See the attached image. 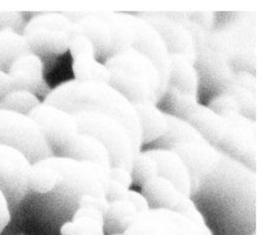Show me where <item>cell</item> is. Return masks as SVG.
<instances>
[{"label":"cell","mask_w":263,"mask_h":235,"mask_svg":"<svg viewBox=\"0 0 263 235\" xmlns=\"http://www.w3.org/2000/svg\"><path fill=\"white\" fill-rule=\"evenodd\" d=\"M0 145L23 153L34 164L53 156L36 122L29 116L0 109Z\"/></svg>","instance_id":"3957f363"},{"label":"cell","mask_w":263,"mask_h":235,"mask_svg":"<svg viewBox=\"0 0 263 235\" xmlns=\"http://www.w3.org/2000/svg\"><path fill=\"white\" fill-rule=\"evenodd\" d=\"M136 115L139 118L140 132L142 131L143 139L145 141L153 140L165 131V118L161 112H159L154 105L149 101L139 102L136 105Z\"/></svg>","instance_id":"9a60e30c"},{"label":"cell","mask_w":263,"mask_h":235,"mask_svg":"<svg viewBox=\"0 0 263 235\" xmlns=\"http://www.w3.org/2000/svg\"><path fill=\"white\" fill-rule=\"evenodd\" d=\"M190 198L212 235H256V179L241 164L219 160Z\"/></svg>","instance_id":"6da1fadb"},{"label":"cell","mask_w":263,"mask_h":235,"mask_svg":"<svg viewBox=\"0 0 263 235\" xmlns=\"http://www.w3.org/2000/svg\"><path fill=\"white\" fill-rule=\"evenodd\" d=\"M73 73L80 82H108L111 73L103 65L99 64L95 57H84L73 60Z\"/></svg>","instance_id":"ac0fdd59"},{"label":"cell","mask_w":263,"mask_h":235,"mask_svg":"<svg viewBox=\"0 0 263 235\" xmlns=\"http://www.w3.org/2000/svg\"><path fill=\"white\" fill-rule=\"evenodd\" d=\"M23 24L21 13L15 11H0V30L10 28L18 32Z\"/></svg>","instance_id":"603a6c76"},{"label":"cell","mask_w":263,"mask_h":235,"mask_svg":"<svg viewBox=\"0 0 263 235\" xmlns=\"http://www.w3.org/2000/svg\"><path fill=\"white\" fill-rule=\"evenodd\" d=\"M125 233L129 235H180L178 214L172 210L148 209L137 217Z\"/></svg>","instance_id":"30bf717a"},{"label":"cell","mask_w":263,"mask_h":235,"mask_svg":"<svg viewBox=\"0 0 263 235\" xmlns=\"http://www.w3.org/2000/svg\"><path fill=\"white\" fill-rule=\"evenodd\" d=\"M43 71L44 65L40 56L30 51L21 54L7 72L12 90H26L45 99L50 90L44 80Z\"/></svg>","instance_id":"9c48e42d"},{"label":"cell","mask_w":263,"mask_h":235,"mask_svg":"<svg viewBox=\"0 0 263 235\" xmlns=\"http://www.w3.org/2000/svg\"><path fill=\"white\" fill-rule=\"evenodd\" d=\"M150 209L174 210L181 196V192L167 179L156 175L141 187Z\"/></svg>","instance_id":"4fadbf2b"},{"label":"cell","mask_w":263,"mask_h":235,"mask_svg":"<svg viewBox=\"0 0 263 235\" xmlns=\"http://www.w3.org/2000/svg\"><path fill=\"white\" fill-rule=\"evenodd\" d=\"M61 179L55 169L42 161L32 164L29 178V192L36 194H45L52 191L60 183Z\"/></svg>","instance_id":"e0dca14e"},{"label":"cell","mask_w":263,"mask_h":235,"mask_svg":"<svg viewBox=\"0 0 263 235\" xmlns=\"http://www.w3.org/2000/svg\"><path fill=\"white\" fill-rule=\"evenodd\" d=\"M69 49L73 60L95 57V46L84 34H77L70 39Z\"/></svg>","instance_id":"44dd1931"},{"label":"cell","mask_w":263,"mask_h":235,"mask_svg":"<svg viewBox=\"0 0 263 235\" xmlns=\"http://www.w3.org/2000/svg\"><path fill=\"white\" fill-rule=\"evenodd\" d=\"M29 116L38 125L52 155L61 157L70 141L77 134L75 116L45 103L37 106Z\"/></svg>","instance_id":"8992f818"},{"label":"cell","mask_w":263,"mask_h":235,"mask_svg":"<svg viewBox=\"0 0 263 235\" xmlns=\"http://www.w3.org/2000/svg\"><path fill=\"white\" fill-rule=\"evenodd\" d=\"M40 104L38 96L32 92L11 90L0 101V109L29 115Z\"/></svg>","instance_id":"d6986e66"},{"label":"cell","mask_w":263,"mask_h":235,"mask_svg":"<svg viewBox=\"0 0 263 235\" xmlns=\"http://www.w3.org/2000/svg\"><path fill=\"white\" fill-rule=\"evenodd\" d=\"M116 235H129V234H127V233H124V234H116Z\"/></svg>","instance_id":"83f0119b"},{"label":"cell","mask_w":263,"mask_h":235,"mask_svg":"<svg viewBox=\"0 0 263 235\" xmlns=\"http://www.w3.org/2000/svg\"><path fill=\"white\" fill-rule=\"evenodd\" d=\"M61 157L98 164L109 171L110 158L105 146L90 134H76L65 148Z\"/></svg>","instance_id":"7c38bea8"},{"label":"cell","mask_w":263,"mask_h":235,"mask_svg":"<svg viewBox=\"0 0 263 235\" xmlns=\"http://www.w3.org/2000/svg\"><path fill=\"white\" fill-rule=\"evenodd\" d=\"M32 164L20 151L0 145V190L10 209H15L29 192L28 178Z\"/></svg>","instance_id":"52a82bcc"},{"label":"cell","mask_w":263,"mask_h":235,"mask_svg":"<svg viewBox=\"0 0 263 235\" xmlns=\"http://www.w3.org/2000/svg\"><path fill=\"white\" fill-rule=\"evenodd\" d=\"M72 220L61 228V235H105L103 216L108 207L105 196L82 195Z\"/></svg>","instance_id":"ba28073f"},{"label":"cell","mask_w":263,"mask_h":235,"mask_svg":"<svg viewBox=\"0 0 263 235\" xmlns=\"http://www.w3.org/2000/svg\"><path fill=\"white\" fill-rule=\"evenodd\" d=\"M79 195L67 185L60 183L45 194L28 192L27 212L33 227L32 235H61V228L79 206Z\"/></svg>","instance_id":"7a4b0ae2"},{"label":"cell","mask_w":263,"mask_h":235,"mask_svg":"<svg viewBox=\"0 0 263 235\" xmlns=\"http://www.w3.org/2000/svg\"><path fill=\"white\" fill-rule=\"evenodd\" d=\"M108 178L121 183L122 185H124L127 188H130V186L133 185L132 175H130L129 170H127L123 167H119V166L110 167V169L108 171Z\"/></svg>","instance_id":"cb8c5ba5"},{"label":"cell","mask_w":263,"mask_h":235,"mask_svg":"<svg viewBox=\"0 0 263 235\" xmlns=\"http://www.w3.org/2000/svg\"><path fill=\"white\" fill-rule=\"evenodd\" d=\"M70 25L55 13L33 16L24 27L23 37L29 51L37 54H61L69 49Z\"/></svg>","instance_id":"277c9868"},{"label":"cell","mask_w":263,"mask_h":235,"mask_svg":"<svg viewBox=\"0 0 263 235\" xmlns=\"http://www.w3.org/2000/svg\"><path fill=\"white\" fill-rule=\"evenodd\" d=\"M11 90L12 85L8 73L0 68V101Z\"/></svg>","instance_id":"4316f807"},{"label":"cell","mask_w":263,"mask_h":235,"mask_svg":"<svg viewBox=\"0 0 263 235\" xmlns=\"http://www.w3.org/2000/svg\"><path fill=\"white\" fill-rule=\"evenodd\" d=\"M180 235H212L205 225H198L178 213Z\"/></svg>","instance_id":"7402d4cb"},{"label":"cell","mask_w":263,"mask_h":235,"mask_svg":"<svg viewBox=\"0 0 263 235\" xmlns=\"http://www.w3.org/2000/svg\"><path fill=\"white\" fill-rule=\"evenodd\" d=\"M29 48L23 35L10 28L0 30V68L8 72L12 63Z\"/></svg>","instance_id":"2e32d148"},{"label":"cell","mask_w":263,"mask_h":235,"mask_svg":"<svg viewBox=\"0 0 263 235\" xmlns=\"http://www.w3.org/2000/svg\"><path fill=\"white\" fill-rule=\"evenodd\" d=\"M129 172L133 184L142 187L147 181L157 175V165L148 152L139 153L134 157Z\"/></svg>","instance_id":"ffe728a7"},{"label":"cell","mask_w":263,"mask_h":235,"mask_svg":"<svg viewBox=\"0 0 263 235\" xmlns=\"http://www.w3.org/2000/svg\"><path fill=\"white\" fill-rule=\"evenodd\" d=\"M125 197L134 203V205L137 207V209L139 210L140 213L145 212L148 209H150L149 205H148V203H147V201L145 199V197L142 195L141 192H138V191L129 189L127 191Z\"/></svg>","instance_id":"484cf974"},{"label":"cell","mask_w":263,"mask_h":235,"mask_svg":"<svg viewBox=\"0 0 263 235\" xmlns=\"http://www.w3.org/2000/svg\"><path fill=\"white\" fill-rule=\"evenodd\" d=\"M157 165V175L171 181L184 195L190 196L192 184L189 171L182 159L174 151H148Z\"/></svg>","instance_id":"8fae6325"},{"label":"cell","mask_w":263,"mask_h":235,"mask_svg":"<svg viewBox=\"0 0 263 235\" xmlns=\"http://www.w3.org/2000/svg\"><path fill=\"white\" fill-rule=\"evenodd\" d=\"M11 220V209L5 195L0 190V234Z\"/></svg>","instance_id":"d4e9b609"},{"label":"cell","mask_w":263,"mask_h":235,"mask_svg":"<svg viewBox=\"0 0 263 235\" xmlns=\"http://www.w3.org/2000/svg\"><path fill=\"white\" fill-rule=\"evenodd\" d=\"M41 161L55 169L61 182L79 196H105L108 172L98 164L57 156Z\"/></svg>","instance_id":"5b68a950"},{"label":"cell","mask_w":263,"mask_h":235,"mask_svg":"<svg viewBox=\"0 0 263 235\" xmlns=\"http://www.w3.org/2000/svg\"><path fill=\"white\" fill-rule=\"evenodd\" d=\"M139 214L137 207L126 197L109 202L103 216L105 235L124 234Z\"/></svg>","instance_id":"5bb4252c"}]
</instances>
